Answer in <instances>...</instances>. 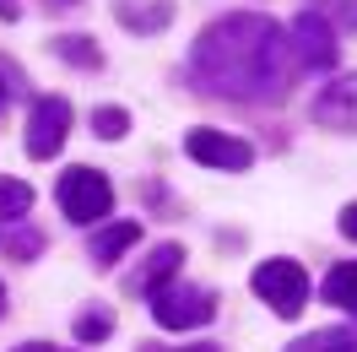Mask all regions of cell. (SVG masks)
<instances>
[{"label":"cell","mask_w":357,"mask_h":352,"mask_svg":"<svg viewBox=\"0 0 357 352\" xmlns=\"http://www.w3.org/2000/svg\"><path fill=\"white\" fill-rule=\"evenodd\" d=\"M287 352H357V325H335V330H309L303 342H292Z\"/></svg>","instance_id":"obj_11"},{"label":"cell","mask_w":357,"mask_h":352,"mask_svg":"<svg viewBox=\"0 0 357 352\" xmlns=\"http://www.w3.org/2000/svg\"><path fill=\"white\" fill-rule=\"evenodd\" d=\"M314 11H331L341 27H357V0H314Z\"/></svg>","instance_id":"obj_17"},{"label":"cell","mask_w":357,"mask_h":352,"mask_svg":"<svg viewBox=\"0 0 357 352\" xmlns=\"http://www.w3.org/2000/svg\"><path fill=\"white\" fill-rule=\"evenodd\" d=\"M92 131L103 135V141H119V135L130 131V114L125 109H92Z\"/></svg>","instance_id":"obj_15"},{"label":"cell","mask_w":357,"mask_h":352,"mask_svg":"<svg viewBox=\"0 0 357 352\" xmlns=\"http://www.w3.org/2000/svg\"><path fill=\"white\" fill-rule=\"evenodd\" d=\"M54 54H60V60H70V66H82V71H98V66H103V54H98V49H92V38H82V33L54 38Z\"/></svg>","instance_id":"obj_14"},{"label":"cell","mask_w":357,"mask_h":352,"mask_svg":"<svg viewBox=\"0 0 357 352\" xmlns=\"http://www.w3.org/2000/svg\"><path fill=\"white\" fill-rule=\"evenodd\" d=\"M325 304L357 314V265H335L331 277H325Z\"/></svg>","instance_id":"obj_12"},{"label":"cell","mask_w":357,"mask_h":352,"mask_svg":"<svg viewBox=\"0 0 357 352\" xmlns=\"http://www.w3.org/2000/svg\"><path fill=\"white\" fill-rule=\"evenodd\" d=\"M249 287H255L282 320H298L303 304H309V271H303L298 261H266V265H255Z\"/></svg>","instance_id":"obj_2"},{"label":"cell","mask_w":357,"mask_h":352,"mask_svg":"<svg viewBox=\"0 0 357 352\" xmlns=\"http://www.w3.org/2000/svg\"><path fill=\"white\" fill-rule=\"evenodd\" d=\"M11 244H17V255H38V239H33V233H17Z\"/></svg>","instance_id":"obj_19"},{"label":"cell","mask_w":357,"mask_h":352,"mask_svg":"<svg viewBox=\"0 0 357 352\" xmlns=\"http://www.w3.org/2000/svg\"><path fill=\"white\" fill-rule=\"evenodd\" d=\"M17 352H60V347H38V342H33V347H17Z\"/></svg>","instance_id":"obj_21"},{"label":"cell","mask_w":357,"mask_h":352,"mask_svg":"<svg viewBox=\"0 0 357 352\" xmlns=\"http://www.w3.org/2000/svg\"><path fill=\"white\" fill-rule=\"evenodd\" d=\"M178 261H184V249H178V244H157L152 255H146V265L130 277V287H135V293H157L168 277H178Z\"/></svg>","instance_id":"obj_9"},{"label":"cell","mask_w":357,"mask_h":352,"mask_svg":"<svg viewBox=\"0 0 357 352\" xmlns=\"http://www.w3.org/2000/svg\"><path fill=\"white\" fill-rule=\"evenodd\" d=\"M49 6H76V0H49Z\"/></svg>","instance_id":"obj_25"},{"label":"cell","mask_w":357,"mask_h":352,"mask_svg":"<svg viewBox=\"0 0 357 352\" xmlns=\"http://www.w3.org/2000/svg\"><path fill=\"white\" fill-rule=\"evenodd\" d=\"M66 131H70V103L66 98H38L33 114H27V157L49 163V157L66 147Z\"/></svg>","instance_id":"obj_5"},{"label":"cell","mask_w":357,"mask_h":352,"mask_svg":"<svg viewBox=\"0 0 357 352\" xmlns=\"http://www.w3.org/2000/svg\"><path fill=\"white\" fill-rule=\"evenodd\" d=\"M6 98H11V87H6V76H0V109H6Z\"/></svg>","instance_id":"obj_22"},{"label":"cell","mask_w":357,"mask_h":352,"mask_svg":"<svg viewBox=\"0 0 357 352\" xmlns=\"http://www.w3.org/2000/svg\"><path fill=\"white\" fill-rule=\"evenodd\" d=\"M184 152L195 157V163H206V168H227V174H244L249 163H255V147L238 141V135H222V131H190Z\"/></svg>","instance_id":"obj_7"},{"label":"cell","mask_w":357,"mask_h":352,"mask_svg":"<svg viewBox=\"0 0 357 352\" xmlns=\"http://www.w3.org/2000/svg\"><path fill=\"white\" fill-rule=\"evenodd\" d=\"M60 212H66L70 222H103L114 212V184L98 168H66L60 174Z\"/></svg>","instance_id":"obj_3"},{"label":"cell","mask_w":357,"mask_h":352,"mask_svg":"<svg viewBox=\"0 0 357 352\" xmlns=\"http://www.w3.org/2000/svg\"><path fill=\"white\" fill-rule=\"evenodd\" d=\"M190 76L201 92H222V98H244V103H276L287 98L292 82V49L282 27L260 17V11H238L211 22L190 49Z\"/></svg>","instance_id":"obj_1"},{"label":"cell","mask_w":357,"mask_h":352,"mask_svg":"<svg viewBox=\"0 0 357 352\" xmlns=\"http://www.w3.org/2000/svg\"><path fill=\"white\" fill-rule=\"evenodd\" d=\"M17 17H22V6L17 0H0V22H17Z\"/></svg>","instance_id":"obj_20"},{"label":"cell","mask_w":357,"mask_h":352,"mask_svg":"<svg viewBox=\"0 0 357 352\" xmlns=\"http://www.w3.org/2000/svg\"><path fill=\"white\" fill-rule=\"evenodd\" d=\"M135 239H141V222H109V228H98V233H92V261H98V265H114Z\"/></svg>","instance_id":"obj_10"},{"label":"cell","mask_w":357,"mask_h":352,"mask_svg":"<svg viewBox=\"0 0 357 352\" xmlns=\"http://www.w3.org/2000/svg\"><path fill=\"white\" fill-rule=\"evenodd\" d=\"M109 330H114V314L98 309V314H82V320H76V342H103Z\"/></svg>","instance_id":"obj_16"},{"label":"cell","mask_w":357,"mask_h":352,"mask_svg":"<svg viewBox=\"0 0 357 352\" xmlns=\"http://www.w3.org/2000/svg\"><path fill=\"white\" fill-rule=\"evenodd\" d=\"M152 298V320L162 330H195V325H211V314H217V293H206V287H157L146 293Z\"/></svg>","instance_id":"obj_4"},{"label":"cell","mask_w":357,"mask_h":352,"mask_svg":"<svg viewBox=\"0 0 357 352\" xmlns=\"http://www.w3.org/2000/svg\"><path fill=\"white\" fill-rule=\"evenodd\" d=\"M314 119L319 125H331V131H357V76H341L331 87L314 98Z\"/></svg>","instance_id":"obj_8"},{"label":"cell","mask_w":357,"mask_h":352,"mask_svg":"<svg viewBox=\"0 0 357 352\" xmlns=\"http://www.w3.org/2000/svg\"><path fill=\"white\" fill-rule=\"evenodd\" d=\"M33 212V190L22 179H0V222H22Z\"/></svg>","instance_id":"obj_13"},{"label":"cell","mask_w":357,"mask_h":352,"mask_svg":"<svg viewBox=\"0 0 357 352\" xmlns=\"http://www.w3.org/2000/svg\"><path fill=\"white\" fill-rule=\"evenodd\" d=\"M0 314H6V287H0Z\"/></svg>","instance_id":"obj_24"},{"label":"cell","mask_w":357,"mask_h":352,"mask_svg":"<svg viewBox=\"0 0 357 352\" xmlns=\"http://www.w3.org/2000/svg\"><path fill=\"white\" fill-rule=\"evenodd\" d=\"M341 233H347V239H357V200L341 212Z\"/></svg>","instance_id":"obj_18"},{"label":"cell","mask_w":357,"mask_h":352,"mask_svg":"<svg viewBox=\"0 0 357 352\" xmlns=\"http://www.w3.org/2000/svg\"><path fill=\"white\" fill-rule=\"evenodd\" d=\"M184 352H217V347H184Z\"/></svg>","instance_id":"obj_23"},{"label":"cell","mask_w":357,"mask_h":352,"mask_svg":"<svg viewBox=\"0 0 357 352\" xmlns=\"http://www.w3.org/2000/svg\"><path fill=\"white\" fill-rule=\"evenodd\" d=\"M292 60L309 71H331L335 66V27L325 11H298V22H292Z\"/></svg>","instance_id":"obj_6"}]
</instances>
